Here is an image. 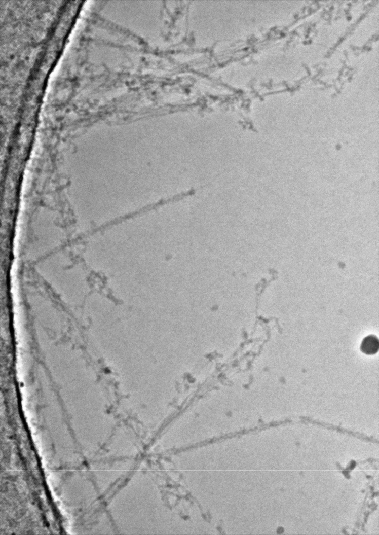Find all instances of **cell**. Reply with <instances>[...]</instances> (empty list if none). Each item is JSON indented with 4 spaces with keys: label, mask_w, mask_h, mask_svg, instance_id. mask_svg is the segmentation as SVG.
I'll return each instance as SVG.
<instances>
[{
    "label": "cell",
    "mask_w": 379,
    "mask_h": 535,
    "mask_svg": "<svg viewBox=\"0 0 379 535\" xmlns=\"http://www.w3.org/2000/svg\"><path fill=\"white\" fill-rule=\"evenodd\" d=\"M360 349L361 352L368 355L377 353L379 349V341L377 336L370 335L362 341Z\"/></svg>",
    "instance_id": "obj_1"
}]
</instances>
